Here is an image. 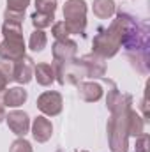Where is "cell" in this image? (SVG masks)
I'll use <instances>...</instances> for the list:
<instances>
[{"instance_id":"cell-1","label":"cell","mask_w":150,"mask_h":152,"mask_svg":"<svg viewBox=\"0 0 150 152\" xmlns=\"http://www.w3.org/2000/svg\"><path fill=\"white\" fill-rule=\"evenodd\" d=\"M4 41L0 42V57L2 60H18L25 55V41L21 36V25L4 23L2 28Z\"/></svg>"},{"instance_id":"cell-2","label":"cell","mask_w":150,"mask_h":152,"mask_svg":"<svg viewBox=\"0 0 150 152\" xmlns=\"http://www.w3.org/2000/svg\"><path fill=\"white\" fill-rule=\"evenodd\" d=\"M129 112H131V108L117 112V113H111V118L108 122V136H110L111 152H127Z\"/></svg>"},{"instance_id":"cell-3","label":"cell","mask_w":150,"mask_h":152,"mask_svg":"<svg viewBox=\"0 0 150 152\" xmlns=\"http://www.w3.org/2000/svg\"><path fill=\"white\" fill-rule=\"evenodd\" d=\"M64 23L69 34H85L87 27V4L85 0H69L64 5Z\"/></svg>"},{"instance_id":"cell-4","label":"cell","mask_w":150,"mask_h":152,"mask_svg":"<svg viewBox=\"0 0 150 152\" xmlns=\"http://www.w3.org/2000/svg\"><path fill=\"white\" fill-rule=\"evenodd\" d=\"M118 48H120V36L113 27L101 28L99 34L94 37V53L103 58L113 57L118 51Z\"/></svg>"},{"instance_id":"cell-5","label":"cell","mask_w":150,"mask_h":152,"mask_svg":"<svg viewBox=\"0 0 150 152\" xmlns=\"http://www.w3.org/2000/svg\"><path fill=\"white\" fill-rule=\"evenodd\" d=\"M37 108L44 115H50V117L58 115L62 112V96L58 92H53V90L41 94L37 99Z\"/></svg>"},{"instance_id":"cell-6","label":"cell","mask_w":150,"mask_h":152,"mask_svg":"<svg viewBox=\"0 0 150 152\" xmlns=\"http://www.w3.org/2000/svg\"><path fill=\"white\" fill-rule=\"evenodd\" d=\"M78 44L71 39H57L53 44V60L55 62H71L76 58Z\"/></svg>"},{"instance_id":"cell-7","label":"cell","mask_w":150,"mask_h":152,"mask_svg":"<svg viewBox=\"0 0 150 152\" xmlns=\"http://www.w3.org/2000/svg\"><path fill=\"white\" fill-rule=\"evenodd\" d=\"M34 60L30 58V57H27V55H23L21 58H18V60H14V73H12V78H14V81H18V83H28L30 80H32V76H34Z\"/></svg>"},{"instance_id":"cell-8","label":"cell","mask_w":150,"mask_h":152,"mask_svg":"<svg viewBox=\"0 0 150 152\" xmlns=\"http://www.w3.org/2000/svg\"><path fill=\"white\" fill-rule=\"evenodd\" d=\"M5 120H7V126L11 127V131L18 136H25L30 129V120H28V115L25 112L14 110L9 115H5Z\"/></svg>"},{"instance_id":"cell-9","label":"cell","mask_w":150,"mask_h":152,"mask_svg":"<svg viewBox=\"0 0 150 152\" xmlns=\"http://www.w3.org/2000/svg\"><path fill=\"white\" fill-rule=\"evenodd\" d=\"M79 64L83 66L85 73H87V78H101L106 73V66H104V60L103 57L99 55H85L83 58H78Z\"/></svg>"},{"instance_id":"cell-10","label":"cell","mask_w":150,"mask_h":152,"mask_svg":"<svg viewBox=\"0 0 150 152\" xmlns=\"http://www.w3.org/2000/svg\"><path fill=\"white\" fill-rule=\"evenodd\" d=\"M32 134H34V138L37 140L39 143L48 142V140L51 138V134H53V126H51V122H50L46 117H37V118L34 120V124H32Z\"/></svg>"},{"instance_id":"cell-11","label":"cell","mask_w":150,"mask_h":152,"mask_svg":"<svg viewBox=\"0 0 150 152\" xmlns=\"http://www.w3.org/2000/svg\"><path fill=\"white\" fill-rule=\"evenodd\" d=\"M27 90L21 87H14V88H5L4 90V97L2 103L4 106H11V108H18L27 101Z\"/></svg>"},{"instance_id":"cell-12","label":"cell","mask_w":150,"mask_h":152,"mask_svg":"<svg viewBox=\"0 0 150 152\" xmlns=\"http://www.w3.org/2000/svg\"><path fill=\"white\" fill-rule=\"evenodd\" d=\"M78 92L79 97L87 103H94L103 97V87L99 83H78Z\"/></svg>"},{"instance_id":"cell-13","label":"cell","mask_w":150,"mask_h":152,"mask_svg":"<svg viewBox=\"0 0 150 152\" xmlns=\"http://www.w3.org/2000/svg\"><path fill=\"white\" fill-rule=\"evenodd\" d=\"M34 76L37 78L39 85L48 87V85H51V83L55 81V69H53V66H51V64L42 62V64L34 66Z\"/></svg>"},{"instance_id":"cell-14","label":"cell","mask_w":150,"mask_h":152,"mask_svg":"<svg viewBox=\"0 0 150 152\" xmlns=\"http://www.w3.org/2000/svg\"><path fill=\"white\" fill-rule=\"evenodd\" d=\"M14 73V60H0V92L7 88V83L12 81Z\"/></svg>"},{"instance_id":"cell-15","label":"cell","mask_w":150,"mask_h":152,"mask_svg":"<svg viewBox=\"0 0 150 152\" xmlns=\"http://www.w3.org/2000/svg\"><path fill=\"white\" fill-rule=\"evenodd\" d=\"M115 12V2L113 0H94V14L101 20H106Z\"/></svg>"},{"instance_id":"cell-16","label":"cell","mask_w":150,"mask_h":152,"mask_svg":"<svg viewBox=\"0 0 150 152\" xmlns=\"http://www.w3.org/2000/svg\"><path fill=\"white\" fill-rule=\"evenodd\" d=\"M143 126L145 120H141V117L136 112H129V136H140L143 133Z\"/></svg>"},{"instance_id":"cell-17","label":"cell","mask_w":150,"mask_h":152,"mask_svg":"<svg viewBox=\"0 0 150 152\" xmlns=\"http://www.w3.org/2000/svg\"><path fill=\"white\" fill-rule=\"evenodd\" d=\"M32 23L34 27L41 30V28H46V27H51L53 20H55V14H44V12H34L32 14Z\"/></svg>"},{"instance_id":"cell-18","label":"cell","mask_w":150,"mask_h":152,"mask_svg":"<svg viewBox=\"0 0 150 152\" xmlns=\"http://www.w3.org/2000/svg\"><path fill=\"white\" fill-rule=\"evenodd\" d=\"M46 42H48V39H46V34L42 30H34L32 32V36H30V50L32 51H42Z\"/></svg>"},{"instance_id":"cell-19","label":"cell","mask_w":150,"mask_h":152,"mask_svg":"<svg viewBox=\"0 0 150 152\" xmlns=\"http://www.w3.org/2000/svg\"><path fill=\"white\" fill-rule=\"evenodd\" d=\"M36 12H44V14H55L57 9V0H36Z\"/></svg>"},{"instance_id":"cell-20","label":"cell","mask_w":150,"mask_h":152,"mask_svg":"<svg viewBox=\"0 0 150 152\" xmlns=\"http://www.w3.org/2000/svg\"><path fill=\"white\" fill-rule=\"evenodd\" d=\"M4 18H5V23H12V25H21L23 23V12H18V11L7 9Z\"/></svg>"},{"instance_id":"cell-21","label":"cell","mask_w":150,"mask_h":152,"mask_svg":"<svg viewBox=\"0 0 150 152\" xmlns=\"http://www.w3.org/2000/svg\"><path fill=\"white\" fill-rule=\"evenodd\" d=\"M9 152H32V145L25 140V138H18L12 145Z\"/></svg>"},{"instance_id":"cell-22","label":"cell","mask_w":150,"mask_h":152,"mask_svg":"<svg viewBox=\"0 0 150 152\" xmlns=\"http://www.w3.org/2000/svg\"><path fill=\"white\" fill-rule=\"evenodd\" d=\"M53 36L57 39H67L71 34H69V28L66 27V23L64 21H58V23L53 25Z\"/></svg>"},{"instance_id":"cell-23","label":"cell","mask_w":150,"mask_h":152,"mask_svg":"<svg viewBox=\"0 0 150 152\" xmlns=\"http://www.w3.org/2000/svg\"><path fill=\"white\" fill-rule=\"evenodd\" d=\"M28 4H30V0H7V9L18 11V12H25Z\"/></svg>"},{"instance_id":"cell-24","label":"cell","mask_w":150,"mask_h":152,"mask_svg":"<svg viewBox=\"0 0 150 152\" xmlns=\"http://www.w3.org/2000/svg\"><path fill=\"white\" fill-rule=\"evenodd\" d=\"M136 152H150L149 151V134L143 133L136 140Z\"/></svg>"},{"instance_id":"cell-25","label":"cell","mask_w":150,"mask_h":152,"mask_svg":"<svg viewBox=\"0 0 150 152\" xmlns=\"http://www.w3.org/2000/svg\"><path fill=\"white\" fill-rule=\"evenodd\" d=\"M5 118V108H4V103L0 101V122Z\"/></svg>"},{"instance_id":"cell-26","label":"cell","mask_w":150,"mask_h":152,"mask_svg":"<svg viewBox=\"0 0 150 152\" xmlns=\"http://www.w3.org/2000/svg\"><path fill=\"white\" fill-rule=\"evenodd\" d=\"M81 152H87V151H81Z\"/></svg>"}]
</instances>
